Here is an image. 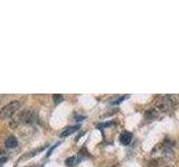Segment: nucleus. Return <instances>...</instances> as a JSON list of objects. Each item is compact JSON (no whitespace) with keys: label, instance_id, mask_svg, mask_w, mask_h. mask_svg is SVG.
<instances>
[{"label":"nucleus","instance_id":"9","mask_svg":"<svg viewBox=\"0 0 179 167\" xmlns=\"http://www.w3.org/2000/svg\"><path fill=\"white\" fill-rule=\"evenodd\" d=\"M146 117L149 118V119H153V118H157L158 117V112L155 110V109H150L146 113Z\"/></svg>","mask_w":179,"mask_h":167},{"label":"nucleus","instance_id":"14","mask_svg":"<svg viewBox=\"0 0 179 167\" xmlns=\"http://www.w3.org/2000/svg\"><path fill=\"white\" fill-rule=\"evenodd\" d=\"M7 160H8V158H7L6 156H4V157H1V158H0V165H2L4 163H6V162H7Z\"/></svg>","mask_w":179,"mask_h":167},{"label":"nucleus","instance_id":"6","mask_svg":"<svg viewBox=\"0 0 179 167\" xmlns=\"http://www.w3.org/2000/svg\"><path fill=\"white\" fill-rule=\"evenodd\" d=\"M5 145H6V147H7V148H15V147H17V145H18L17 138H16V137H14V136L9 137V138H7V140H6Z\"/></svg>","mask_w":179,"mask_h":167},{"label":"nucleus","instance_id":"10","mask_svg":"<svg viewBox=\"0 0 179 167\" xmlns=\"http://www.w3.org/2000/svg\"><path fill=\"white\" fill-rule=\"evenodd\" d=\"M53 100L55 104H60V101H63V96L60 95V94H55L54 96H53Z\"/></svg>","mask_w":179,"mask_h":167},{"label":"nucleus","instance_id":"4","mask_svg":"<svg viewBox=\"0 0 179 167\" xmlns=\"http://www.w3.org/2000/svg\"><path fill=\"white\" fill-rule=\"evenodd\" d=\"M80 128V125H74V126H69V127H66L64 129L63 132L60 133V137L64 138V137H68L71 136L72 134H74L75 132H77Z\"/></svg>","mask_w":179,"mask_h":167},{"label":"nucleus","instance_id":"1","mask_svg":"<svg viewBox=\"0 0 179 167\" xmlns=\"http://www.w3.org/2000/svg\"><path fill=\"white\" fill-rule=\"evenodd\" d=\"M20 108V103L18 100H12L8 103L6 106H4L0 109V118L1 119H7L14 115V114L18 112V109Z\"/></svg>","mask_w":179,"mask_h":167},{"label":"nucleus","instance_id":"2","mask_svg":"<svg viewBox=\"0 0 179 167\" xmlns=\"http://www.w3.org/2000/svg\"><path fill=\"white\" fill-rule=\"evenodd\" d=\"M19 121L23 124L26 125L35 124L36 121H37V114L35 112H32V110H24L23 113H20Z\"/></svg>","mask_w":179,"mask_h":167},{"label":"nucleus","instance_id":"8","mask_svg":"<svg viewBox=\"0 0 179 167\" xmlns=\"http://www.w3.org/2000/svg\"><path fill=\"white\" fill-rule=\"evenodd\" d=\"M77 162H79L77 156H71V157H68L67 160H65V164H66V166L72 167V166H74V165H76Z\"/></svg>","mask_w":179,"mask_h":167},{"label":"nucleus","instance_id":"12","mask_svg":"<svg viewBox=\"0 0 179 167\" xmlns=\"http://www.w3.org/2000/svg\"><path fill=\"white\" fill-rule=\"evenodd\" d=\"M149 167H158V163L156 160H152L149 162Z\"/></svg>","mask_w":179,"mask_h":167},{"label":"nucleus","instance_id":"5","mask_svg":"<svg viewBox=\"0 0 179 167\" xmlns=\"http://www.w3.org/2000/svg\"><path fill=\"white\" fill-rule=\"evenodd\" d=\"M132 140V134L129 132H124L120 136V142L122 145H129Z\"/></svg>","mask_w":179,"mask_h":167},{"label":"nucleus","instance_id":"7","mask_svg":"<svg viewBox=\"0 0 179 167\" xmlns=\"http://www.w3.org/2000/svg\"><path fill=\"white\" fill-rule=\"evenodd\" d=\"M165 98L170 101L171 104L174 105V107L179 105V95H168V96H166Z\"/></svg>","mask_w":179,"mask_h":167},{"label":"nucleus","instance_id":"3","mask_svg":"<svg viewBox=\"0 0 179 167\" xmlns=\"http://www.w3.org/2000/svg\"><path fill=\"white\" fill-rule=\"evenodd\" d=\"M156 106H157V108L159 109L160 112H163V113L169 112L170 109L175 108V107H174V105L171 104L170 101L168 100V99H166L165 97H163L160 101H158V103L156 104Z\"/></svg>","mask_w":179,"mask_h":167},{"label":"nucleus","instance_id":"11","mask_svg":"<svg viewBox=\"0 0 179 167\" xmlns=\"http://www.w3.org/2000/svg\"><path fill=\"white\" fill-rule=\"evenodd\" d=\"M125 98H128V96H122V97H120L119 99H116V100H114V101H113V103H112V104H114V105H118V104H120V103H121V101H123L124 99H125Z\"/></svg>","mask_w":179,"mask_h":167},{"label":"nucleus","instance_id":"15","mask_svg":"<svg viewBox=\"0 0 179 167\" xmlns=\"http://www.w3.org/2000/svg\"><path fill=\"white\" fill-rule=\"evenodd\" d=\"M28 167H35V166H28Z\"/></svg>","mask_w":179,"mask_h":167},{"label":"nucleus","instance_id":"13","mask_svg":"<svg viewBox=\"0 0 179 167\" xmlns=\"http://www.w3.org/2000/svg\"><path fill=\"white\" fill-rule=\"evenodd\" d=\"M111 125H113V123H112V121H110V123H105V124H100V125H97V128H102V127H107V126H111Z\"/></svg>","mask_w":179,"mask_h":167}]
</instances>
